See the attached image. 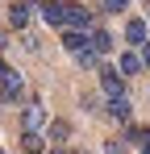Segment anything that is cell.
<instances>
[{
    "instance_id": "6da1fadb",
    "label": "cell",
    "mask_w": 150,
    "mask_h": 154,
    "mask_svg": "<svg viewBox=\"0 0 150 154\" xmlns=\"http://www.w3.org/2000/svg\"><path fill=\"white\" fill-rule=\"evenodd\" d=\"M25 83H21V71H13L4 58H0V100H21Z\"/></svg>"
},
{
    "instance_id": "7a4b0ae2",
    "label": "cell",
    "mask_w": 150,
    "mask_h": 154,
    "mask_svg": "<svg viewBox=\"0 0 150 154\" xmlns=\"http://www.w3.org/2000/svg\"><path fill=\"white\" fill-rule=\"evenodd\" d=\"M63 50L75 54V58H83V54H92V38L83 29H63Z\"/></svg>"
},
{
    "instance_id": "3957f363",
    "label": "cell",
    "mask_w": 150,
    "mask_h": 154,
    "mask_svg": "<svg viewBox=\"0 0 150 154\" xmlns=\"http://www.w3.org/2000/svg\"><path fill=\"white\" fill-rule=\"evenodd\" d=\"M96 75H100V88H104V96H108V100L125 96V79H121V71H117V67H100Z\"/></svg>"
},
{
    "instance_id": "277c9868",
    "label": "cell",
    "mask_w": 150,
    "mask_h": 154,
    "mask_svg": "<svg viewBox=\"0 0 150 154\" xmlns=\"http://www.w3.org/2000/svg\"><path fill=\"white\" fill-rule=\"evenodd\" d=\"M42 125H46V108H42V100H29L21 112V133H38Z\"/></svg>"
},
{
    "instance_id": "5b68a950",
    "label": "cell",
    "mask_w": 150,
    "mask_h": 154,
    "mask_svg": "<svg viewBox=\"0 0 150 154\" xmlns=\"http://www.w3.org/2000/svg\"><path fill=\"white\" fill-rule=\"evenodd\" d=\"M38 4H42V0H17V4L8 8V25H13V29H25L29 17L38 13Z\"/></svg>"
},
{
    "instance_id": "8992f818",
    "label": "cell",
    "mask_w": 150,
    "mask_h": 154,
    "mask_svg": "<svg viewBox=\"0 0 150 154\" xmlns=\"http://www.w3.org/2000/svg\"><path fill=\"white\" fill-rule=\"evenodd\" d=\"M38 8H42V17H46L54 29H67V0H42Z\"/></svg>"
},
{
    "instance_id": "52a82bcc",
    "label": "cell",
    "mask_w": 150,
    "mask_h": 154,
    "mask_svg": "<svg viewBox=\"0 0 150 154\" xmlns=\"http://www.w3.org/2000/svg\"><path fill=\"white\" fill-rule=\"evenodd\" d=\"M67 29H92V13L83 8V4H75V0H67Z\"/></svg>"
},
{
    "instance_id": "ba28073f",
    "label": "cell",
    "mask_w": 150,
    "mask_h": 154,
    "mask_svg": "<svg viewBox=\"0 0 150 154\" xmlns=\"http://www.w3.org/2000/svg\"><path fill=\"white\" fill-rule=\"evenodd\" d=\"M125 42L129 46H146V21L142 17H129L125 21Z\"/></svg>"
},
{
    "instance_id": "9c48e42d",
    "label": "cell",
    "mask_w": 150,
    "mask_h": 154,
    "mask_svg": "<svg viewBox=\"0 0 150 154\" xmlns=\"http://www.w3.org/2000/svg\"><path fill=\"white\" fill-rule=\"evenodd\" d=\"M117 71H121V79L138 75V71H142V54H138V50H125V54H121V63H117Z\"/></svg>"
},
{
    "instance_id": "30bf717a",
    "label": "cell",
    "mask_w": 150,
    "mask_h": 154,
    "mask_svg": "<svg viewBox=\"0 0 150 154\" xmlns=\"http://www.w3.org/2000/svg\"><path fill=\"white\" fill-rule=\"evenodd\" d=\"M88 38H92V54H96V58L113 50V33H108V29H92Z\"/></svg>"
},
{
    "instance_id": "8fae6325",
    "label": "cell",
    "mask_w": 150,
    "mask_h": 154,
    "mask_svg": "<svg viewBox=\"0 0 150 154\" xmlns=\"http://www.w3.org/2000/svg\"><path fill=\"white\" fill-rule=\"evenodd\" d=\"M108 117H113V121H129V117H133V104H129V96L108 100Z\"/></svg>"
},
{
    "instance_id": "7c38bea8",
    "label": "cell",
    "mask_w": 150,
    "mask_h": 154,
    "mask_svg": "<svg viewBox=\"0 0 150 154\" xmlns=\"http://www.w3.org/2000/svg\"><path fill=\"white\" fill-rule=\"evenodd\" d=\"M67 133H71V129L63 125V121H54V125H50V137H54V146H63V142H67Z\"/></svg>"
},
{
    "instance_id": "4fadbf2b",
    "label": "cell",
    "mask_w": 150,
    "mask_h": 154,
    "mask_svg": "<svg viewBox=\"0 0 150 154\" xmlns=\"http://www.w3.org/2000/svg\"><path fill=\"white\" fill-rule=\"evenodd\" d=\"M21 146H25V154H38V150H42V137H38V133H25Z\"/></svg>"
},
{
    "instance_id": "5bb4252c",
    "label": "cell",
    "mask_w": 150,
    "mask_h": 154,
    "mask_svg": "<svg viewBox=\"0 0 150 154\" xmlns=\"http://www.w3.org/2000/svg\"><path fill=\"white\" fill-rule=\"evenodd\" d=\"M129 0H104V13H125Z\"/></svg>"
},
{
    "instance_id": "9a60e30c",
    "label": "cell",
    "mask_w": 150,
    "mask_h": 154,
    "mask_svg": "<svg viewBox=\"0 0 150 154\" xmlns=\"http://www.w3.org/2000/svg\"><path fill=\"white\" fill-rule=\"evenodd\" d=\"M142 63H146V67H150V42H146V46H142Z\"/></svg>"
},
{
    "instance_id": "2e32d148",
    "label": "cell",
    "mask_w": 150,
    "mask_h": 154,
    "mask_svg": "<svg viewBox=\"0 0 150 154\" xmlns=\"http://www.w3.org/2000/svg\"><path fill=\"white\" fill-rule=\"evenodd\" d=\"M0 46H4V42H0Z\"/></svg>"
},
{
    "instance_id": "e0dca14e",
    "label": "cell",
    "mask_w": 150,
    "mask_h": 154,
    "mask_svg": "<svg viewBox=\"0 0 150 154\" xmlns=\"http://www.w3.org/2000/svg\"><path fill=\"white\" fill-rule=\"evenodd\" d=\"M0 154H4V150H0Z\"/></svg>"
}]
</instances>
